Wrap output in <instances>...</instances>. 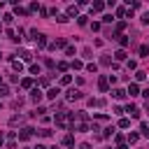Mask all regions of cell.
<instances>
[{
    "instance_id": "39",
    "label": "cell",
    "mask_w": 149,
    "mask_h": 149,
    "mask_svg": "<svg viewBox=\"0 0 149 149\" xmlns=\"http://www.w3.org/2000/svg\"><path fill=\"white\" fill-rule=\"evenodd\" d=\"M86 19H88V16H77V23H79V26H86Z\"/></svg>"
},
{
    "instance_id": "51",
    "label": "cell",
    "mask_w": 149,
    "mask_h": 149,
    "mask_svg": "<svg viewBox=\"0 0 149 149\" xmlns=\"http://www.w3.org/2000/svg\"><path fill=\"white\" fill-rule=\"evenodd\" d=\"M0 9H2V2H0Z\"/></svg>"
},
{
    "instance_id": "43",
    "label": "cell",
    "mask_w": 149,
    "mask_h": 149,
    "mask_svg": "<svg viewBox=\"0 0 149 149\" xmlns=\"http://www.w3.org/2000/svg\"><path fill=\"white\" fill-rule=\"evenodd\" d=\"M65 54L68 56H74V47H65Z\"/></svg>"
},
{
    "instance_id": "27",
    "label": "cell",
    "mask_w": 149,
    "mask_h": 149,
    "mask_svg": "<svg viewBox=\"0 0 149 149\" xmlns=\"http://www.w3.org/2000/svg\"><path fill=\"white\" fill-rule=\"evenodd\" d=\"M116 40H119V44H121V47H128V37H126V35H119Z\"/></svg>"
},
{
    "instance_id": "42",
    "label": "cell",
    "mask_w": 149,
    "mask_h": 149,
    "mask_svg": "<svg viewBox=\"0 0 149 149\" xmlns=\"http://www.w3.org/2000/svg\"><path fill=\"white\" fill-rule=\"evenodd\" d=\"M2 19H5V23H12V21H14V16H12V14H5Z\"/></svg>"
},
{
    "instance_id": "3",
    "label": "cell",
    "mask_w": 149,
    "mask_h": 149,
    "mask_svg": "<svg viewBox=\"0 0 149 149\" xmlns=\"http://www.w3.org/2000/svg\"><path fill=\"white\" fill-rule=\"evenodd\" d=\"M123 112H128V114H130V119H137V116H140V109H137L133 102H128V105L123 107Z\"/></svg>"
},
{
    "instance_id": "30",
    "label": "cell",
    "mask_w": 149,
    "mask_h": 149,
    "mask_svg": "<svg viewBox=\"0 0 149 149\" xmlns=\"http://www.w3.org/2000/svg\"><path fill=\"white\" fill-rule=\"evenodd\" d=\"M30 74H40V65H37V63L30 65Z\"/></svg>"
},
{
    "instance_id": "35",
    "label": "cell",
    "mask_w": 149,
    "mask_h": 149,
    "mask_svg": "<svg viewBox=\"0 0 149 149\" xmlns=\"http://www.w3.org/2000/svg\"><path fill=\"white\" fill-rule=\"evenodd\" d=\"M95 119H98V121H107L109 116H107V114H102V112H98V114H95Z\"/></svg>"
},
{
    "instance_id": "40",
    "label": "cell",
    "mask_w": 149,
    "mask_h": 149,
    "mask_svg": "<svg viewBox=\"0 0 149 149\" xmlns=\"http://www.w3.org/2000/svg\"><path fill=\"white\" fill-rule=\"evenodd\" d=\"M86 70H88V72H95V70H98V65H95V63H88V65H86Z\"/></svg>"
},
{
    "instance_id": "17",
    "label": "cell",
    "mask_w": 149,
    "mask_h": 149,
    "mask_svg": "<svg viewBox=\"0 0 149 149\" xmlns=\"http://www.w3.org/2000/svg\"><path fill=\"white\" fill-rule=\"evenodd\" d=\"M21 88H33V79L30 77H23L21 79Z\"/></svg>"
},
{
    "instance_id": "23",
    "label": "cell",
    "mask_w": 149,
    "mask_h": 149,
    "mask_svg": "<svg viewBox=\"0 0 149 149\" xmlns=\"http://www.w3.org/2000/svg\"><path fill=\"white\" fill-rule=\"evenodd\" d=\"M37 135H40V137H51V130H49V128H40Z\"/></svg>"
},
{
    "instance_id": "10",
    "label": "cell",
    "mask_w": 149,
    "mask_h": 149,
    "mask_svg": "<svg viewBox=\"0 0 149 149\" xmlns=\"http://www.w3.org/2000/svg\"><path fill=\"white\" fill-rule=\"evenodd\" d=\"M12 70L21 74V72H23V63H21V61H16V58H12Z\"/></svg>"
},
{
    "instance_id": "24",
    "label": "cell",
    "mask_w": 149,
    "mask_h": 149,
    "mask_svg": "<svg viewBox=\"0 0 149 149\" xmlns=\"http://www.w3.org/2000/svg\"><path fill=\"white\" fill-rule=\"evenodd\" d=\"M63 144H65V147H72V144H74V137H72V135H65V137H63Z\"/></svg>"
},
{
    "instance_id": "36",
    "label": "cell",
    "mask_w": 149,
    "mask_h": 149,
    "mask_svg": "<svg viewBox=\"0 0 149 149\" xmlns=\"http://www.w3.org/2000/svg\"><path fill=\"white\" fill-rule=\"evenodd\" d=\"M112 133H114V126H109V128H105V130H102V137H107V135H112Z\"/></svg>"
},
{
    "instance_id": "9",
    "label": "cell",
    "mask_w": 149,
    "mask_h": 149,
    "mask_svg": "<svg viewBox=\"0 0 149 149\" xmlns=\"http://www.w3.org/2000/svg\"><path fill=\"white\" fill-rule=\"evenodd\" d=\"M65 16H68V19H70V16H79V5H70Z\"/></svg>"
},
{
    "instance_id": "46",
    "label": "cell",
    "mask_w": 149,
    "mask_h": 149,
    "mask_svg": "<svg viewBox=\"0 0 149 149\" xmlns=\"http://www.w3.org/2000/svg\"><path fill=\"white\" fill-rule=\"evenodd\" d=\"M142 95H144V98H147V102H149V88H144V91H142Z\"/></svg>"
},
{
    "instance_id": "50",
    "label": "cell",
    "mask_w": 149,
    "mask_h": 149,
    "mask_svg": "<svg viewBox=\"0 0 149 149\" xmlns=\"http://www.w3.org/2000/svg\"><path fill=\"white\" fill-rule=\"evenodd\" d=\"M2 140H5V137H2V133H0V147H2Z\"/></svg>"
},
{
    "instance_id": "49",
    "label": "cell",
    "mask_w": 149,
    "mask_h": 149,
    "mask_svg": "<svg viewBox=\"0 0 149 149\" xmlns=\"http://www.w3.org/2000/svg\"><path fill=\"white\" fill-rule=\"evenodd\" d=\"M35 149H49V147H44V144H37V147H35Z\"/></svg>"
},
{
    "instance_id": "11",
    "label": "cell",
    "mask_w": 149,
    "mask_h": 149,
    "mask_svg": "<svg viewBox=\"0 0 149 149\" xmlns=\"http://www.w3.org/2000/svg\"><path fill=\"white\" fill-rule=\"evenodd\" d=\"M58 93H61V88H58V86H51V88L47 91V98H49V100H56Z\"/></svg>"
},
{
    "instance_id": "48",
    "label": "cell",
    "mask_w": 149,
    "mask_h": 149,
    "mask_svg": "<svg viewBox=\"0 0 149 149\" xmlns=\"http://www.w3.org/2000/svg\"><path fill=\"white\" fill-rule=\"evenodd\" d=\"M116 149H128V147L126 144H116Z\"/></svg>"
},
{
    "instance_id": "44",
    "label": "cell",
    "mask_w": 149,
    "mask_h": 149,
    "mask_svg": "<svg viewBox=\"0 0 149 149\" xmlns=\"http://www.w3.org/2000/svg\"><path fill=\"white\" fill-rule=\"evenodd\" d=\"M149 54V47H140V56H147Z\"/></svg>"
},
{
    "instance_id": "4",
    "label": "cell",
    "mask_w": 149,
    "mask_h": 149,
    "mask_svg": "<svg viewBox=\"0 0 149 149\" xmlns=\"http://www.w3.org/2000/svg\"><path fill=\"white\" fill-rule=\"evenodd\" d=\"M33 135H35V130H33V128H21V130H19V140H23V142H26V140H30Z\"/></svg>"
},
{
    "instance_id": "1",
    "label": "cell",
    "mask_w": 149,
    "mask_h": 149,
    "mask_svg": "<svg viewBox=\"0 0 149 149\" xmlns=\"http://www.w3.org/2000/svg\"><path fill=\"white\" fill-rule=\"evenodd\" d=\"M70 128H72V130H79V133L91 130V123H88V119H86V112H72Z\"/></svg>"
},
{
    "instance_id": "14",
    "label": "cell",
    "mask_w": 149,
    "mask_h": 149,
    "mask_svg": "<svg viewBox=\"0 0 149 149\" xmlns=\"http://www.w3.org/2000/svg\"><path fill=\"white\" fill-rule=\"evenodd\" d=\"M137 93H140L137 84H128V91H126V95H137Z\"/></svg>"
},
{
    "instance_id": "38",
    "label": "cell",
    "mask_w": 149,
    "mask_h": 149,
    "mask_svg": "<svg viewBox=\"0 0 149 149\" xmlns=\"http://www.w3.org/2000/svg\"><path fill=\"white\" fill-rule=\"evenodd\" d=\"M56 21H58V23H65V21H68V16H65V14H58V16H56Z\"/></svg>"
},
{
    "instance_id": "20",
    "label": "cell",
    "mask_w": 149,
    "mask_h": 149,
    "mask_svg": "<svg viewBox=\"0 0 149 149\" xmlns=\"http://www.w3.org/2000/svg\"><path fill=\"white\" fill-rule=\"evenodd\" d=\"M126 140H128V144H135V142L140 140V135H137V133H128V137H126Z\"/></svg>"
},
{
    "instance_id": "41",
    "label": "cell",
    "mask_w": 149,
    "mask_h": 149,
    "mask_svg": "<svg viewBox=\"0 0 149 149\" xmlns=\"http://www.w3.org/2000/svg\"><path fill=\"white\" fill-rule=\"evenodd\" d=\"M102 21H105V23H112L114 19H112V14H105V16H102Z\"/></svg>"
},
{
    "instance_id": "8",
    "label": "cell",
    "mask_w": 149,
    "mask_h": 149,
    "mask_svg": "<svg viewBox=\"0 0 149 149\" xmlns=\"http://www.w3.org/2000/svg\"><path fill=\"white\" fill-rule=\"evenodd\" d=\"M42 95H44V93H42L40 88H33V91H30V100H33V102H40Z\"/></svg>"
},
{
    "instance_id": "26",
    "label": "cell",
    "mask_w": 149,
    "mask_h": 149,
    "mask_svg": "<svg viewBox=\"0 0 149 149\" xmlns=\"http://www.w3.org/2000/svg\"><path fill=\"white\" fill-rule=\"evenodd\" d=\"M114 58H116V61H123V58H126V49H119V51L114 54Z\"/></svg>"
},
{
    "instance_id": "31",
    "label": "cell",
    "mask_w": 149,
    "mask_h": 149,
    "mask_svg": "<svg viewBox=\"0 0 149 149\" xmlns=\"http://www.w3.org/2000/svg\"><path fill=\"white\" fill-rule=\"evenodd\" d=\"M144 77H147V72H142V70H137V72H135V79H137V81H142Z\"/></svg>"
},
{
    "instance_id": "34",
    "label": "cell",
    "mask_w": 149,
    "mask_h": 149,
    "mask_svg": "<svg viewBox=\"0 0 149 149\" xmlns=\"http://www.w3.org/2000/svg\"><path fill=\"white\" fill-rule=\"evenodd\" d=\"M56 68H58V70H61V72H65V70H68V63H65V61H61V63H58V65H56Z\"/></svg>"
},
{
    "instance_id": "18",
    "label": "cell",
    "mask_w": 149,
    "mask_h": 149,
    "mask_svg": "<svg viewBox=\"0 0 149 149\" xmlns=\"http://www.w3.org/2000/svg\"><path fill=\"white\" fill-rule=\"evenodd\" d=\"M19 123H23V116H21V114H16V116L9 119V126H19Z\"/></svg>"
},
{
    "instance_id": "19",
    "label": "cell",
    "mask_w": 149,
    "mask_h": 149,
    "mask_svg": "<svg viewBox=\"0 0 149 149\" xmlns=\"http://www.w3.org/2000/svg\"><path fill=\"white\" fill-rule=\"evenodd\" d=\"M14 144H16V135H14V133H9V135H7V147H9V149H14Z\"/></svg>"
},
{
    "instance_id": "47",
    "label": "cell",
    "mask_w": 149,
    "mask_h": 149,
    "mask_svg": "<svg viewBox=\"0 0 149 149\" xmlns=\"http://www.w3.org/2000/svg\"><path fill=\"white\" fill-rule=\"evenodd\" d=\"M79 149H91V144H88V142H84V144H79Z\"/></svg>"
},
{
    "instance_id": "15",
    "label": "cell",
    "mask_w": 149,
    "mask_h": 149,
    "mask_svg": "<svg viewBox=\"0 0 149 149\" xmlns=\"http://www.w3.org/2000/svg\"><path fill=\"white\" fill-rule=\"evenodd\" d=\"M112 95H114L116 100H123V98H126V91H123V88H114V91H112Z\"/></svg>"
},
{
    "instance_id": "6",
    "label": "cell",
    "mask_w": 149,
    "mask_h": 149,
    "mask_svg": "<svg viewBox=\"0 0 149 149\" xmlns=\"http://www.w3.org/2000/svg\"><path fill=\"white\" fill-rule=\"evenodd\" d=\"M98 88H100L102 93H107V88H109V81H107V77H105V74L98 79Z\"/></svg>"
},
{
    "instance_id": "5",
    "label": "cell",
    "mask_w": 149,
    "mask_h": 149,
    "mask_svg": "<svg viewBox=\"0 0 149 149\" xmlns=\"http://www.w3.org/2000/svg\"><path fill=\"white\" fill-rule=\"evenodd\" d=\"M81 95H84V93H81V91H79V88H70V91H68V95H65V98H68V100H70V102H72V100H79V98H81Z\"/></svg>"
},
{
    "instance_id": "12",
    "label": "cell",
    "mask_w": 149,
    "mask_h": 149,
    "mask_svg": "<svg viewBox=\"0 0 149 149\" xmlns=\"http://www.w3.org/2000/svg\"><path fill=\"white\" fill-rule=\"evenodd\" d=\"M35 44H37V47H40V49H44V47H47V37H44V35H42V33H40V35H37V37H35Z\"/></svg>"
},
{
    "instance_id": "16",
    "label": "cell",
    "mask_w": 149,
    "mask_h": 149,
    "mask_svg": "<svg viewBox=\"0 0 149 149\" xmlns=\"http://www.w3.org/2000/svg\"><path fill=\"white\" fill-rule=\"evenodd\" d=\"M102 9H105L102 2H93V5H91V12H93V14H98V12H102Z\"/></svg>"
},
{
    "instance_id": "32",
    "label": "cell",
    "mask_w": 149,
    "mask_h": 149,
    "mask_svg": "<svg viewBox=\"0 0 149 149\" xmlns=\"http://www.w3.org/2000/svg\"><path fill=\"white\" fill-rule=\"evenodd\" d=\"M70 81H72V77H70V74H63V77H61V84H63V86H65V84H70Z\"/></svg>"
},
{
    "instance_id": "45",
    "label": "cell",
    "mask_w": 149,
    "mask_h": 149,
    "mask_svg": "<svg viewBox=\"0 0 149 149\" xmlns=\"http://www.w3.org/2000/svg\"><path fill=\"white\" fill-rule=\"evenodd\" d=\"M142 23H149V12H147V14H142Z\"/></svg>"
},
{
    "instance_id": "37",
    "label": "cell",
    "mask_w": 149,
    "mask_h": 149,
    "mask_svg": "<svg viewBox=\"0 0 149 149\" xmlns=\"http://www.w3.org/2000/svg\"><path fill=\"white\" fill-rule=\"evenodd\" d=\"M116 16H119V19L126 16V9H123V7H116Z\"/></svg>"
},
{
    "instance_id": "28",
    "label": "cell",
    "mask_w": 149,
    "mask_h": 149,
    "mask_svg": "<svg viewBox=\"0 0 149 149\" xmlns=\"http://www.w3.org/2000/svg\"><path fill=\"white\" fill-rule=\"evenodd\" d=\"M128 126H130V119H126V116H123V119L119 121V128H128Z\"/></svg>"
},
{
    "instance_id": "33",
    "label": "cell",
    "mask_w": 149,
    "mask_h": 149,
    "mask_svg": "<svg viewBox=\"0 0 149 149\" xmlns=\"http://www.w3.org/2000/svg\"><path fill=\"white\" fill-rule=\"evenodd\" d=\"M7 93H9V88H7V86H5V84H0V98H5V95H7Z\"/></svg>"
},
{
    "instance_id": "13",
    "label": "cell",
    "mask_w": 149,
    "mask_h": 149,
    "mask_svg": "<svg viewBox=\"0 0 149 149\" xmlns=\"http://www.w3.org/2000/svg\"><path fill=\"white\" fill-rule=\"evenodd\" d=\"M123 28H126V21H119V23H116V28H114V37H119V35L123 33Z\"/></svg>"
},
{
    "instance_id": "29",
    "label": "cell",
    "mask_w": 149,
    "mask_h": 149,
    "mask_svg": "<svg viewBox=\"0 0 149 149\" xmlns=\"http://www.w3.org/2000/svg\"><path fill=\"white\" fill-rule=\"evenodd\" d=\"M30 58H33L30 51H21V61H30Z\"/></svg>"
},
{
    "instance_id": "22",
    "label": "cell",
    "mask_w": 149,
    "mask_h": 149,
    "mask_svg": "<svg viewBox=\"0 0 149 149\" xmlns=\"http://www.w3.org/2000/svg\"><path fill=\"white\" fill-rule=\"evenodd\" d=\"M70 68H72V70H81V68H84V63H81V61H77V58H74V61H72V63H70Z\"/></svg>"
},
{
    "instance_id": "52",
    "label": "cell",
    "mask_w": 149,
    "mask_h": 149,
    "mask_svg": "<svg viewBox=\"0 0 149 149\" xmlns=\"http://www.w3.org/2000/svg\"><path fill=\"white\" fill-rule=\"evenodd\" d=\"M0 33H2V26H0Z\"/></svg>"
},
{
    "instance_id": "21",
    "label": "cell",
    "mask_w": 149,
    "mask_h": 149,
    "mask_svg": "<svg viewBox=\"0 0 149 149\" xmlns=\"http://www.w3.org/2000/svg\"><path fill=\"white\" fill-rule=\"evenodd\" d=\"M14 9H16V14H21V16H28V9L19 7V2H14Z\"/></svg>"
},
{
    "instance_id": "25",
    "label": "cell",
    "mask_w": 149,
    "mask_h": 149,
    "mask_svg": "<svg viewBox=\"0 0 149 149\" xmlns=\"http://www.w3.org/2000/svg\"><path fill=\"white\" fill-rule=\"evenodd\" d=\"M140 133H142L144 137H149V123H140Z\"/></svg>"
},
{
    "instance_id": "2",
    "label": "cell",
    "mask_w": 149,
    "mask_h": 149,
    "mask_svg": "<svg viewBox=\"0 0 149 149\" xmlns=\"http://www.w3.org/2000/svg\"><path fill=\"white\" fill-rule=\"evenodd\" d=\"M70 121H72V112H58L56 114V126L58 128H68Z\"/></svg>"
},
{
    "instance_id": "7",
    "label": "cell",
    "mask_w": 149,
    "mask_h": 149,
    "mask_svg": "<svg viewBox=\"0 0 149 149\" xmlns=\"http://www.w3.org/2000/svg\"><path fill=\"white\" fill-rule=\"evenodd\" d=\"M49 47H51V49H63V47H68V42H65V37H58V40L51 42Z\"/></svg>"
}]
</instances>
